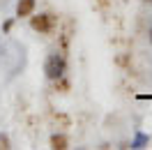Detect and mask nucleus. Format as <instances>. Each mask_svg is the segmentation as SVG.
Listing matches in <instances>:
<instances>
[{"label": "nucleus", "mask_w": 152, "mask_h": 150, "mask_svg": "<svg viewBox=\"0 0 152 150\" xmlns=\"http://www.w3.org/2000/svg\"><path fill=\"white\" fill-rule=\"evenodd\" d=\"M67 72V58L65 53H51L44 62V74L48 81H58L60 76H65Z\"/></svg>", "instance_id": "obj_1"}, {"label": "nucleus", "mask_w": 152, "mask_h": 150, "mask_svg": "<svg viewBox=\"0 0 152 150\" xmlns=\"http://www.w3.org/2000/svg\"><path fill=\"white\" fill-rule=\"evenodd\" d=\"M56 23H58L56 14H48V12H44V14H37V16H30V26H32V30H37V32H42V35L53 32Z\"/></svg>", "instance_id": "obj_2"}, {"label": "nucleus", "mask_w": 152, "mask_h": 150, "mask_svg": "<svg viewBox=\"0 0 152 150\" xmlns=\"http://www.w3.org/2000/svg\"><path fill=\"white\" fill-rule=\"evenodd\" d=\"M37 7V0H19L16 2V19H28Z\"/></svg>", "instance_id": "obj_3"}, {"label": "nucleus", "mask_w": 152, "mask_h": 150, "mask_svg": "<svg viewBox=\"0 0 152 150\" xmlns=\"http://www.w3.org/2000/svg\"><path fill=\"white\" fill-rule=\"evenodd\" d=\"M51 148H56V150L69 148V139H67L65 134H53V136H51Z\"/></svg>", "instance_id": "obj_4"}, {"label": "nucleus", "mask_w": 152, "mask_h": 150, "mask_svg": "<svg viewBox=\"0 0 152 150\" xmlns=\"http://www.w3.org/2000/svg\"><path fill=\"white\" fill-rule=\"evenodd\" d=\"M0 148H10V139L7 136H0Z\"/></svg>", "instance_id": "obj_5"}, {"label": "nucleus", "mask_w": 152, "mask_h": 150, "mask_svg": "<svg viewBox=\"0 0 152 150\" xmlns=\"http://www.w3.org/2000/svg\"><path fill=\"white\" fill-rule=\"evenodd\" d=\"M150 42H152V30H150Z\"/></svg>", "instance_id": "obj_6"}, {"label": "nucleus", "mask_w": 152, "mask_h": 150, "mask_svg": "<svg viewBox=\"0 0 152 150\" xmlns=\"http://www.w3.org/2000/svg\"><path fill=\"white\" fill-rule=\"evenodd\" d=\"M143 2H152V0H143Z\"/></svg>", "instance_id": "obj_7"}]
</instances>
